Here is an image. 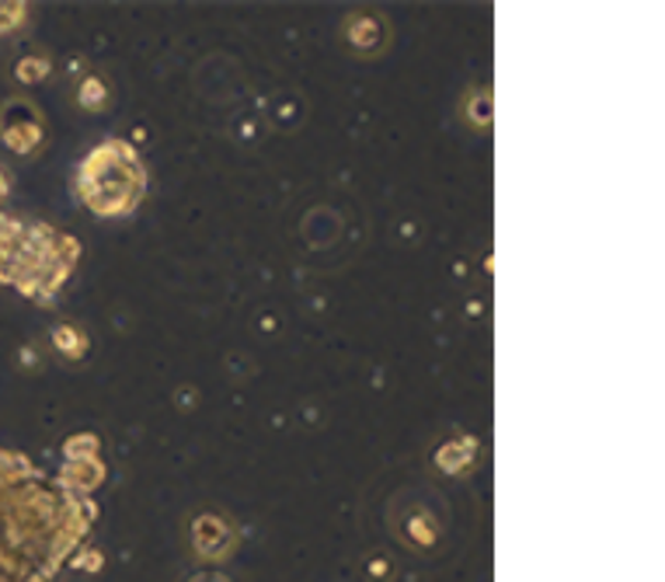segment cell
<instances>
[{
  "instance_id": "1",
  "label": "cell",
  "mask_w": 665,
  "mask_h": 582,
  "mask_svg": "<svg viewBox=\"0 0 665 582\" xmlns=\"http://www.w3.org/2000/svg\"><path fill=\"white\" fill-rule=\"evenodd\" d=\"M143 193V172L126 143H102L81 164V196L94 213L112 217L137 206Z\"/></svg>"
},
{
  "instance_id": "2",
  "label": "cell",
  "mask_w": 665,
  "mask_h": 582,
  "mask_svg": "<svg viewBox=\"0 0 665 582\" xmlns=\"http://www.w3.org/2000/svg\"><path fill=\"white\" fill-rule=\"evenodd\" d=\"M43 123L39 112L14 102L8 105V112H0V140L11 150V154H35L43 147Z\"/></svg>"
},
{
  "instance_id": "3",
  "label": "cell",
  "mask_w": 665,
  "mask_h": 582,
  "mask_svg": "<svg viewBox=\"0 0 665 582\" xmlns=\"http://www.w3.org/2000/svg\"><path fill=\"white\" fill-rule=\"evenodd\" d=\"M341 39L349 43V49H355L359 56H373L387 46V25L384 18L373 11H352L341 25Z\"/></svg>"
},
{
  "instance_id": "4",
  "label": "cell",
  "mask_w": 665,
  "mask_h": 582,
  "mask_svg": "<svg viewBox=\"0 0 665 582\" xmlns=\"http://www.w3.org/2000/svg\"><path fill=\"white\" fill-rule=\"evenodd\" d=\"M474 461H478V440L470 436H457L440 446V454H435V464L443 467V472L450 475H464L474 467Z\"/></svg>"
},
{
  "instance_id": "5",
  "label": "cell",
  "mask_w": 665,
  "mask_h": 582,
  "mask_svg": "<svg viewBox=\"0 0 665 582\" xmlns=\"http://www.w3.org/2000/svg\"><path fill=\"white\" fill-rule=\"evenodd\" d=\"M78 105L88 108V112H102V108L112 105V91H108V81L102 78V73H88V78L81 81Z\"/></svg>"
},
{
  "instance_id": "6",
  "label": "cell",
  "mask_w": 665,
  "mask_h": 582,
  "mask_svg": "<svg viewBox=\"0 0 665 582\" xmlns=\"http://www.w3.org/2000/svg\"><path fill=\"white\" fill-rule=\"evenodd\" d=\"M52 346L67 360H84L88 356V335L78 325H56L52 328Z\"/></svg>"
},
{
  "instance_id": "7",
  "label": "cell",
  "mask_w": 665,
  "mask_h": 582,
  "mask_svg": "<svg viewBox=\"0 0 665 582\" xmlns=\"http://www.w3.org/2000/svg\"><path fill=\"white\" fill-rule=\"evenodd\" d=\"M46 73H49L46 56H22V60H18V67H14L18 84H39Z\"/></svg>"
},
{
  "instance_id": "8",
  "label": "cell",
  "mask_w": 665,
  "mask_h": 582,
  "mask_svg": "<svg viewBox=\"0 0 665 582\" xmlns=\"http://www.w3.org/2000/svg\"><path fill=\"white\" fill-rule=\"evenodd\" d=\"M464 116H467L470 126H478V98H474V91H470V98L464 105ZM488 123H491V95H488V91H481V129Z\"/></svg>"
},
{
  "instance_id": "9",
  "label": "cell",
  "mask_w": 665,
  "mask_h": 582,
  "mask_svg": "<svg viewBox=\"0 0 665 582\" xmlns=\"http://www.w3.org/2000/svg\"><path fill=\"white\" fill-rule=\"evenodd\" d=\"M25 22V4H0V32H11Z\"/></svg>"
}]
</instances>
